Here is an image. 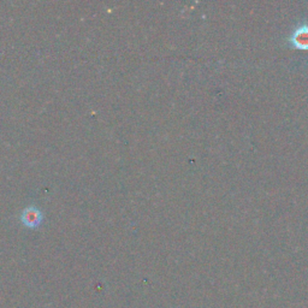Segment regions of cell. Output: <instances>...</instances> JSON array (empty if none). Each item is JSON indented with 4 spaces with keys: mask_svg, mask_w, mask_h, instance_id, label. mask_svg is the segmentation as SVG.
Instances as JSON below:
<instances>
[{
    "mask_svg": "<svg viewBox=\"0 0 308 308\" xmlns=\"http://www.w3.org/2000/svg\"><path fill=\"white\" fill-rule=\"evenodd\" d=\"M44 220V214L40 210L36 208L35 206L26 207L24 211L20 214V222L23 225L30 229H35V228L40 226Z\"/></svg>",
    "mask_w": 308,
    "mask_h": 308,
    "instance_id": "2",
    "label": "cell"
},
{
    "mask_svg": "<svg viewBox=\"0 0 308 308\" xmlns=\"http://www.w3.org/2000/svg\"><path fill=\"white\" fill-rule=\"evenodd\" d=\"M286 42L292 48L308 50V23L301 22L295 29L290 32L286 38Z\"/></svg>",
    "mask_w": 308,
    "mask_h": 308,
    "instance_id": "1",
    "label": "cell"
}]
</instances>
